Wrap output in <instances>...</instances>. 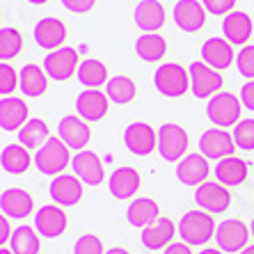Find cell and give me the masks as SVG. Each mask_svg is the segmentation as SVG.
I'll use <instances>...</instances> for the list:
<instances>
[{
    "label": "cell",
    "mask_w": 254,
    "mask_h": 254,
    "mask_svg": "<svg viewBox=\"0 0 254 254\" xmlns=\"http://www.w3.org/2000/svg\"><path fill=\"white\" fill-rule=\"evenodd\" d=\"M215 234V225L208 213L204 211H188L179 222V236L186 245H204Z\"/></svg>",
    "instance_id": "cell-1"
},
{
    "label": "cell",
    "mask_w": 254,
    "mask_h": 254,
    "mask_svg": "<svg viewBox=\"0 0 254 254\" xmlns=\"http://www.w3.org/2000/svg\"><path fill=\"white\" fill-rule=\"evenodd\" d=\"M154 85L163 96H170V99H177V96H184L190 87V73L184 69L181 64H174V62H167V64H160L154 73Z\"/></svg>",
    "instance_id": "cell-2"
},
{
    "label": "cell",
    "mask_w": 254,
    "mask_h": 254,
    "mask_svg": "<svg viewBox=\"0 0 254 254\" xmlns=\"http://www.w3.org/2000/svg\"><path fill=\"white\" fill-rule=\"evenodd\" d=\"M35 165L42 174H60L69 165V147L60 137H48L42 147L37 149Z\"/></svg>",
    "instance_id": "cell-3"
},
{
    "label": "cell",
    "mask_w": 254,
    "mask_h": 254,
    "mask_svg": "<svg viewBox=\"0 0 254 254\" xmlns=\"http://www.w3.org/2000/svg\"><path fill=\"white\" fill-rule=\"evenodd\" d=\"M206 115L215 126H234L238 124L241 119V99L229 92H220V94H213L208 99V106H206Z\"/></svg>",
    "instance_id": "cell-4"
},
{
    "label": "cell",
    "mask_w": 254,
    "mask_h": 254,
    "mask_svg": "<svg viewBox=\"0 0 254 254\" xmlns=\"http://www.w3.org/2000/svg\"><path fill=\"white\" fill-rule=\"evenodd\" d=\"M188 73H190V89H192V94L197 99H211L222 87V76L218 73V69L208 66L206 62H192Z\"/></svg>",
    "instance_id": "cell-5"
},
{
    "label": "cell",
    "mask_w": 254,
    "mask_h": 254,
    "mask_svg": "<svg viewBox=\"0 0 254 254\" xmlns=\"http://www.w3.org/2000/svg\"><path fill=\"white\" fill-rule=\"evenodd\" d=\"M78 53L73 48H58V51H51L44 60V71L48 73L51 80H69L73 73L78 71Z\"/></svg>",
    "instance_id": "cell-6"
},
{
    "label": "cell",
    "mask_w": 254,
    "mask_h": 254,
    "mask_svg": "<svg viewBox=\"0 0 254 254\" xmlns=\"http://www.w3.org/2000/svg\"><path fill=\"white\" fill-rule=\"evenodd\" d=\"M188 149V133L179 124H165L158 130V151L170 163H177Z\"/></svg>",
    "instance_id": "cell-7"
},
{
    "label": "cell",
    "mask_w": 254,
    "mask_h": 254,
    "mask_svg": "<svg viewBox=\"0 0 254 254\" xmlns=\"http://www.w3.org/2000/svg\"><path fill=\"white\" fill-rule=\"evenodd\" d=\"M174 23L184 32H197L206 23V9L201 0H179L174 5Z\"/></svg>",
    "instance_id": "cell-8"
},
{
    "label": "cell",
    "mask_w": 254,
    "mask_h": 254,
    "mask_svg": "<svg viewBox=\"0 0 254 254\" xmlns=\"http://www.w3.org/2000/svg\"><path fill=\"white\" fill-rule=\"evenodd\" d=\"M124 142L130 154L135 156H149L154 149H158V135L151 126L142 122H135L124 130Z\"/></svg>",
    "instance_id": "cell-9"
},
{
    "label": "cell",
    "mask_w": 254,
    "mask_h": 254,
    "mask_svg": "<svg viewBox=\"0 0 254 254\" xmlns=\"http://www.w3.org/2000/svg\"><path fill=\"white\" fill-rule=\"evenodd\" d=\"M234 137L222 128H211L206 133H201L199 137V151L206 158H213V160H222L227 156H234Z\"/></svg>",
    "instance_id": "cell-10"
},
{
    "label": "cell",
    "mask_w": 254,
    "mask_h": 254,
    "mask_svg": "<svg viewBox=\"0 0 254 254\" xmlns=\"http://www.w3.org/2000/svg\"><path fill=\"white\" fill-rule=\"evenodd\" d=\"M250 238V229L243 225L241 220H225L215 229V241H218L222 252H241L245 250Z\"/></svg>",
    "instance_id": "cell-11"
},
{
    "label": "cell",
    "mask_w": 254,
    "mask_h": 254,
    "mask_svg": "<svg viewBox=\"0 0 254 254\" xmlns=\"http://www.w3.org/2000/svg\"><path fill=\"white\" fill-rule=\"evenodd\" d=\"M195 201L197 206H201L206 213H222L229 208L231 195L222 184H201L197 186Z\"/></svg>",
    "instance_id": "cell-12"
},
{
    "label": "cell",
    "mask_w": 254,
    "mask_h": 254,
    "mask_svg": "<svg viewBox=\"0 0 254 254\" xmlns=\"http://www.w3.org/2000/svg\"><path fill=\"white\" fill-rule=\"evenodd\" d=\"M58 137L64 142L69 149L83 151V149L87 147L92 133H89V128H87V124H85L83 117H73V115H69V117H64L62 122H60Z\"/></svg>",
    "instance_id": "cell-13"
},
{
    "label": "cell",
    "mask_w": 254,
    "mask_h": 254,
    "mask_svg": "<svg viewBox=\"0 0 254 254\" xmlns=\"http://www.w3.org/2000/svg\"><path fill=\"white\" fill-rule=\"evenodd\" d=\"M32 35H35L37 46L46 48V51H58V48H62V44L66 39V25L60 18L48 16V18H42L35 25Z\"/></svg>",
    "instance_id": "cell-14"
},
{
    "label": "cell",
    "mask_w": 254,
    "mask_h": 254,
    "mask_svg": "<svg viewBox=\"0 0 254 254\" xmlns=\"http://www.w3.org/2000/svg\"><path fill=\"white\" fill-rule=\"evenodd\" d=\"M108 101H110L108 94L99 92V89H85L76 99L78 117H83L85 122H99L108 113Z\"/></svg>",
    "instance_id": "cell-15"
},
{
    "label": "cell",
    "mask_w": 254,
    "mask_h": 254,
    "mask_svg": "<svg viewBox=\"0 0 254 254\" xmlns=\"http://www.w3.org/2000/svg\"><path fill=\"white\" fill-rule=\"evenodd\" d=\"M231 46L234 44H229L222 37H211L201 46V62H206L208 66H213V69H218V71L227 69L234 62V48Z\"/></svg>",
    "instance_id": "cell-16"
},
{
    "label": "cell",
    "mask_w": 254,
    "mask_h": 254,
    "mask_svg": "<svg viewBox=\"0 0 254 254\" xmlns=\"http://www.w3.org/2000/svg\"><path fill=\"white\" fill-rule=\"evenodd\" d=\"M71 167L76 172V177L87 186L103 184V165L94 151H78L71 160Z\"/></svg>",
    "instance_id": "cell-17"
},
{
    "label": "cell",
    "mask_w": 254,
    "mask_h": 254,
    "mask_svg": "<svg viewBox=\"0 0 254 254\" xmlns=\"http://www.w3.org/2000/svg\"><path fill=\"white\" fill-rule=\"evenodd\" d=\"M83 197V186L78 177H69V174H58L53 184H51V199L60 206H73Z\"/></svg>",
    "instance_id": "cell-18"
},
{
    "label": "cell",
    "mask_w": 254,
    "mask_h": 254,
    "mask_svg": "<svg viewBox=\"0 0 254 254\" xmlns=\"http://www.w3.org/2000/svg\"><path fill=\"white\" fill-rule=\"evenodd\" d=\"M222 35L234 46H245L252 37V18L245 12H229L222 21Z\"/></svg>",
    "instance_id": "cell-19"
},
{
    "label": "cell",
    "mask_w": 254,
    "mask_h": 254,
    "mask_svg": "<svg viewBox=\"0 0 254 254\" xmlns=\"http://www.w3.org/2000/svg\"><path fill=\"white\" fill-rule=\"evenodd\" d=\"M35 227L44 238H58L66 229V215L60 206H44L37 213Z\"/></svg>",
    "instance_id": "cell-20"
},
{
    "label": "cell",
    "mask_w": 254,
    "mask_h": 254,
    "mask_svg": "<svg viewBox=\"0 0 254 254\" xmlns=\"http://www.w3.org/2000/svg\"><path fill=\"white\" fill-rule=\"evenodd\" d=\"M177 177L184 186H197L204 184L208 177V163L204 154H190L186 156L177 167Z\"/></svg>",
    "instance_id": "cell-21"
},
{
    "label": "cell",
    "mask_w": 254,
    "mask_h": 254,
    "mask_svg": "<svg viewBox=\"0 0 254 254\" xmlns=\"http://www.w3.org/2000/svg\"><path fill=\"white\" fill-rule=\"evenodd\" d=\"M0 208H2V215H7V218L23 220L32 213V197L21 188H9L0 197Z\"/></svg>",
    "instance_id": "cell-22"
},
{
    "label": "cell",
    "mask_w": 254,
    "mask_h": 254,
    "mask_svg": "<svg viewBox=\"0 0 254 254\" xmlns=\"http://www.w3.org/2000/svg\"><path fill=\"white\" fill-rule=\"evenodd\" d=\"M135 25L144 32H156L158 28H163L165 23V7L160 5L158 0H142L135 7Z\"/></svg>",
    "instance_id": "cell-23"
},
{
    "label": "cell",
    "mask_w": 254,
    "mask_h": 254,
    "mask_svg": "<svg viewBox=\"0 0 254 254\" xmlns=\"http://www.w3.org/2000/svg\"><path fill=\"white\" fill-rule=\"evenodd\" d=\"M28 122V106L23 99L16 96H2L0 103V126L2 130H16Z\"/></svg>",
    "instance_id": "cell-24"
},
{
    "label": "cell",
    "mask_w": 254,
    "mask_h": 254,
    "mask_svg": "<svg viewBox=\"0 0 254 254\" xmlns=\"http://www.w3.org/2000/svg\"><path fill=\"white\" fill-rule=\"evenodd\" d=\"M174 238V225L172 220L167 218H160L154 220L149 227L142 229V245L147 250H160V248H167Z\"/></svg>",
    "instance_id": "cell-25"
},
{
    "label": "cell",
    "mask_w": 254,
    "mask_h": 254,
    "mask_svg": "<svg viewBox=\"0 0 254 254\" xmlns=\"http://www.w3.org/2000/svg\"><path fill=\"white\" fill-rule=\"evenodd\" d=\"M110 192L117 199H128L137 192L140 188V174H137L133 167H119V170L113 172L110 177Z\"/></svg>",
    "instance_id": "cell-26"
},
{
    "label": "cell",
    "mask_w": 254,
    "mask_h": 254,
    "mask_svg": "<svg viewBox=\"0 0 254 254\" xmlns=\"http://www.w3.org/2000/svg\"><path fill=\"white\" fill-rule=\"evenodd\" d=\"M215 179L222 186H241L248 179V163L236 156H227L215 165Z\"/></svg>",
    "instance_id": "cell-27"
},
{
    "label": "cell",
    "mask_w": 254,
    "mask_h": 254,
    "mask_svg": "<svg viewBox=\"0 0 254 254\" xmlns=\"http://www.w3.org/2000/svg\"><path fill=\"white\" fill-rule=\"evenodd\" d=\"M46 78H48V73L42 66L25 64L23 69H21V73H18V87H21V92H23L25 96L37 99V96H42L44 92H46Z\"/></svg>",
    "instance_id": "cell-28"
},
{
    "label": "cell",
    "mask_w": 254,
    "mask_h": 254,
    "mask_svg": "<svg viewBox=\"0 0 254 254\" xmlns=\"http://www.w3.org/2000/svg\"><path fill=\"white\" fill-rule=\"evenodd\" d=\"M126 218H128V222L133 227L144 229V227H149L154 220H158V204H156L154 199H144V197H142V199H135L128 206Z\"/></svg>",
    "instance_id": "cell-29"
},
{
    "label": "cell",
    "mask_w": 254,
    "mask_h": 254,
    "mask_svg": "<svg viewBox=\"0 0 254 254\" xmlns=\"http://www.w3.org/2000/svg\"><path fill=\"white\" fill-rule=\"evenodd\" d=\"M165 51H167L165 39L160 35H156V32H147V35L137 37V42H135V53L144 62H158L165 55Z\"/></svg>",
    "instance_id": "cell-30"
},
{
    "label": "cell",
    "mask_w": 254,
    "mask_h": 254,
    "mask_svg": "<svg viewBox=\"0 0 254 254\" xmlns=\"http://www.w3.org/2000/svg\"><path fill=\"white\" fill-rule=\"evenodd\" d=\"M76 76L87 89H99L101 85L108 80V69L99 60H85V62H80V66H78Z\"/></svg>",
    "instance_id": "cell-31"
},
{
    "label": "cell",
    "mask_w": 254,
    "mask_h": 254,
    "mask_svg": "<svg viewBox=\"0 0 254 254\" xmlns=\"http://www.w3.org/2000/svg\"><path fill=\"white\" fill-rule=\"evenodd\" d=\"M18 140L21 144L28 149H35V147H42L44 142L48 140V126L44 119L39 117H32L28 119L21 128H18Z\"/></svg>",
    "instance_id": "cell-32"
},
{
    "label": "cell",
    "mask_w": 254,
    "mask_h": 254,
    "mask_svg": "<svg viewBox=\"0 0 254 254\" xmlns=\"http://www.w3.org/2000/svg\"><path fill=\"white\" fill-rule=\"evenodd\" d=\"M0 163H2V170L9 172V174H23V172L30 167V154L25 147L7 144V147L2 149Z\"/></svg>",
    "instance_id": "cell-33"
},
{
    "label": "cell",
    "mask_w": 254,
    "mask_h": 254,
    "mask_svg": "<svg viewBox=\"0 0 254 254\" xmlns=\"http://www.w3.org/2000/svg\"><path fill=\"white\" fill-rule=\"evenodd\" d=\"M106 94L110 101L124 106V103H130L135 99V83L126 76H115L106 83Z\"/></svg>",
    "instance_id": "cell-34"
},
{
    "label": "cell",
    "mask_w": 254,
    "mask_h": 254,
    "mask_svg": "<svg viewBox=\"0 0 254 254\" xmlns=\"http://www.w3.org/2000/svg\"><path fill=\"white\" fill-rule=\"evenodd\" d=\"M21 51H23V37H21V32L16 28L5 25V28L0 30V60L7 62V60L16 58Z\"/></svg>",
    "instance_id": "cell-35"
},
{
    "label": "cell",
    "mask_w": 254,
    "mask_h": 254,
    "mask_svg": "<svg viewBox=\"0 0 254 254\" xmlns=\"http://www.w3.org/2000/svg\"><path fill=\"white\" fill-rule=\"evenodd\" d=\"M12 252L14 254H37L39 252V238L32 227H18L12 234Z\"/></svg>",
    "instance_id": "cell-36"
},
{
    "label": "cell",
    "mask_w": 254,
    "mask_h": 254,
    "mask_svg": "<svg viewBox=\"0 0 254 254\" xmlns=\"http://www.w3.org/2000/svg\"><path fill=\"white\" fill-rule=\"evenodd\" d=\"M234 142L238 149L252 151L254 149V119H243L234 128Z\"/></svg>",
    "instance_id": "cell-37"
},
{
    "label": "cell",
    "mask_w": 254,
    "mask_h": 254,
    "mask_svg": "<svg viewBox=\"0 0 254 254\" xmlns=\"http://www.w3.org/2000/svg\"><path fill=\"white\" fill-rule=\"evenodd\" d=\"M238 73L250 80H254V46H243L241 53L236 55Z\"/></svg>",
    "instance_id": "cell-38"
},
{
    "label": "cell",
    "mask_w": 254,
    "mask_h": 254,
    "mask_svg": "<svg viewBox=\"0 0 254 254\" xmlns=\"http://www.w3.org/2000/svg\"><path fill=\"white\" fill-rule=\"evenodd\" d=\"M16 87H18L16 71L7 64V62H2V66H0V94L9 96L12 92H16Z\"/></svg>",
    "instance_id": "cell-39"
},
{
    "label": "cell",
    "mask_w": 254,
    "mask_h": 254,
    "mask_svg": "<svg viewBox=\"0 0 254 254\" xmlns=\"http://www.w3.org/2000/svg\"><path fill=\"white\" fill-rule=\"evenodd\" d=\"M73 254H103V245H101V241L96 236L85 234L83 238H78Z\"/></svg>",
    "instance_id": "cell-40"
},
{
    "label": "cell",
    "mask_w": 254,
    "mask_h": 254,
    "mask_svg": "<svg viewBox=\"0 0 254 254\" xmlns=\"http://www.w3.org/2000/svg\"><path fill=\"white\" fill-rule=\"evenodd\" d=\"M201 5L208 14H215V16H227V14L234 9L236 0H201Z\"/></svg>",
    "instance_id": "cell-41"
},
{
    "label": "cell",
    "mask_w": 254,
    "mask_h": 254,
    "mask_svg": "<svg viewBox=\"0 0 254 254\" xmlns=\"http://www.w3.org/2000/svg\"><path fill=\"white\" fill-rule=\"evenodd\" d=\"M94 2H96V0H62V5H64L69 12H73V14L89 12V9L94 7Z\"/></svg>",
    "instance_id": "cell-42"
},
{
    "label": "cell",
    "mask_w": 254,
    "mask_h": 254,
    "mask_svg": "<svg viewBox=\"0 0 254 254\" xmlns=\"http://www.w3.org/2000/svg\"><path fill=\"white\" fill-rule=\"evenodd\" d=\"M241 103L248 110H254V80H250L241 87Z\"/></svg>",
    "instance_id": "cell-43"
},
{
    "label": "cell",
    "mask_w": 254,
    "mask_h": 254,
    "mask_svg": "<svg viewBox=\"0 0 254 254\" xmlns=\"http://www.w3.org/2000/svg\"><path fill=\"white\" fill-rule=\"evenodd\" d=\"M7 241H12V234H9V222H7V215L0 218V243L5 245Z\"/></svg>",
    "instance_id": "cell-44"
},
{
    "label": "cell",
    "mask_w": 254,
    "mask_h": 254,
    "mask_svg": "<svg viewBox=\"0 0 254 254\" xmlns=\"http://www.w3.org/2000/svg\"><path fill=\"white\" fill-rule=\"evenodd\" d=\"M165 254H192V252H190V245H186V243H177V245H167Z\"/></svg>",
    "instance_id": "cell-45"
},
{
    "label": "cell",
    "mask_w": 254,
    "mask_h": 254,
    "mask_svg": "<svg viewBox=\"0 0 254 254\" xmlns=\"http://www.w3.org/2000/svg\"><path fill=\"white\" fill-rule=\"evenodd\" d=\"M106 254H128L126 250H122V248H113V250H108Z\"/></svg>",
    "instance_id": "cell-46"
},
{
    "label": "cell",
    "mask_w": 254,
    "mask_h": 254,
    "mask_svg": "<svg viewBox=\"0 0 254 254\" xmlns=\"http://www.w3.org/2000/svg\"><path fill=\"white\" fill-rule=\"evenodd\" d=\"M199 254H222V252H218V250H211V248H208V250H201Z\"/></svg>",
    "instance_id": "cell-47"
},
{
    "label": "cell",
    "mask_w": 254,
    "mask_h": 254,
    "mask_svg": "<svg viewBox=\"0 0 254 254\" xmlns=\"http://www.w3.org/2000/svg\"><path fill=\"white\" fill-rule=\"evenodd\" d=\"M241 254H254V245H250V248L241 250Z\"/></svg>",
    "instance_id": "cell-48"
},
{
    "label": "cell",
    "mask_w": 254,
    "mask_h": 254,
    "mask_svg": "<svg viewBox=\"0 0 254 254\" xmlns=\"http://www.w3.org/2000/svg\"><path fill=\"white\" fill-rule=\"evenodd\" d=\"M28 2H32V5H44V2H48V0H28Z\"/></svg>",
    "instance_id": "cell-49"
},
{
    "label": "cell",
    "mask_w": 254,
    "mask_h": 254,
    "mask_svg": "<svg viewBox=\"0 0 254 254\" xmlns=\"http://www.w3.org/2000/svg\"><path fill=\"white\" fill-rule=\"evenodd\" d=\"M0 254H14V252H12V250H7V248H2V250H0Z\"/></svg>",
    "instance_id": "cell-50"
},
{
    "label": "cell",
    "mask_w": 254,
    "mask_h": 254,
    "mask_svg": "<svg viewBox=\"0 0 254 254\" xmlns=\"http://www.w3.org/2000/svg\"><path fill=\"white\" fill-rule=\"evenodd\" d=\"M250 231H252V236H254V218H252V227H250Z\"/></svg>",
    "instance_id": "cell-51"
}]
</instances>
